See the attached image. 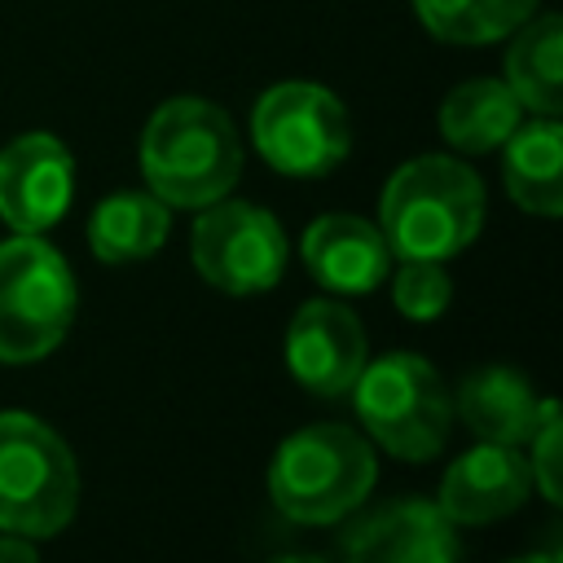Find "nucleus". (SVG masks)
<instances>
[{"instance_id":"nucleus-1","label":"nucleus","mask_w":563,"mask_h":563,"mask_svg":"<svg viewBox=\"0 0 563 563\" xmlns=\"http://www.w3.org/2000/svg\"><path fill=\"white\" fill-rule=\"evenodd\" d=\"M484 224V185L479 176L449 158L422 154L400 163L378 198V233L400 260H449L475 242Z\"/></svg>"},{"instance_id":"nucleus-2","label":"nucleus","mask_w":563,"mask_h":563,"mask_svg":"<svg viewBox=\"0 0 563 563\" xmlns=\"http://www.w3.org/2000/svg\"><path fill=\"white\" fill-rule=\"evenodd\" d=\"M141 172L167 207H207L242 176V141L233 119L202 97L163 101L141 132Z\"/></svg>"},{"instance_id":"nucleus-3","label":"nucleus","mask_w":563,"mask_h":563,"mask_svg":"<svg viewBox=\"0 0 563 563\" xmlns=\"http://www.w3.org/2000/svg\"><path fill=\"white\" fill-rule=\"evenodd\" d=\"M374 488V449L352 427H308L282 440L268 497L295 523H334Z\"/></svg>"},{"instance_id":"nucleus-4","label":"nucleus","mask_w":563,"mask_h":563,"mask_svg":"<svg viewBox=\"0 0 563 563\" xmlns=\"http://www.w3.org/2000/svg\"><path fill=\"white\" fill-rule=\"evenodd\" d=\"M75 501L79 471L66 440L31 413H0V528L53 537L75 519Z\"/></svg>"},{"instance_id":"nucleus-5","label":"nucleus","mask_w":563,"mask_h":563,"mask_svg":"<svg viewBox=\"0 0 563 563\" xmlns=\"http://www.w3.org/2000/svg\"><path fill=\"white\" fill-rule=\"evenodd\" d=\"M365 431L405 462H427L444 449L453 427V396L435 365L409 352H387L352 383Z\"/></svg>"},{"instance_id":"nucleus-6","label":"nucleus","mask_w":563,"mask_h":563,"mask_svg":"<svg viewBox=\"0 0 563 563\" xmlns=\"http://www.w3.org/2000/svg\"><path fill=\"white\" fill-rule=\"evenodd\" d=\"M75 317V277L66 260L40 238L18 233L0 242V361L26 365L48 356Z\"/></svg>"},{"instance_id":"nucleus-7","label":"nucleus","mask_w":563,"mask_h":563,"mask_svg":"<svg viewBox=\"0 0 563 563\" xmlns=\"http://www.w3.org/2000/svg\"><path fill=\"white\" fill-rule=\"evenodd\" d=\"M255 150L286 176H325L352 150V123L343 101L308 79L273 84L251 114Z\"/></svg>"},{"instance_id":"nucleus-8","label":"nucleus","mask_w":563,"mask_h":563,"mask_svg":"<svg viewBox=\"0 0 563 563\" xmlns=\"http://www.w3.org/2000/svg\"><path fill=\"white\" fill-rule=\"evenodd\" d=\"M194 268L224 295H260L286 268V233L264 207L216 198L194 224Z\"/></svg>"},{"instance_id":"nucleus-9","label":"nucleus","mask_w":563,"mask_h":563,"mask_svg":"<svg viewBox=\"0 0 563 563\" xmlns=\"http://www.w3.org/2000/svg\"><path fill=\"white\" fill-rule=\"evenodd\" d=\"M75 194L70 150L48 132H26L0 150V220L13 233H44Z\"/></svg>"},{"instance_id":"nucleus-10","label":"nucleus","mask_w":563,"mask_h":563,"mask_svg":"<svg viewBox=\"0 0 563 563\" xmlns=\"http://www.w3.org/2000/svg\"><path fill=\"white\" fill-rule=\"evenodd\" d=\"M286 365L312 396H347L365 369V330L334 299H308L286 330Z\"/></svg>"},{"instance_id":"nucleus-11","label":"nucleus","mask_w":563,"mask_h":563,"mask_svg":"<svg viewBox=\"0 0 563 563\" xmlns=\"http://www.w3.org/2000/svg\"><path fill=\"white\" fill-rule=\"evenodd\" d=\"M457 523L431 501H391L343 537V563H457Z\"/></svg>"},{"instance_id":"nucleus-12","label":"nucleus","mask_w":563,"mask_h":563,"mask_svg":"<svg viewBox=\"0 0 563 563\" xmlns=\"http://www.w3.org/2000/svg\"><path fill=\"white\" fill-rule=\"evenodd\" d=\"M528 462L515 453V444H475L462 453L440 484V510L453 523H488L523 506L528 497Z\"/></svg>"},{"instance_id":"nucleus-13","label":"nucleus","mask_w":563,"mask_h":563,"mask_svg":"<svg viewBox=\"0 0 563 563\" xmlns=\"http://www.w3.org/2000/svg\"><path fill=\"white\" fill-rule=\"evenodd\" d=\"M387 238L361 216H321L303 229V264L339 295H369L387 277Z\"/></svg>"},{"instance_id":"nucleus-14","label":"nucleus","mask_w":563,"mask_h":563,"mask_svg":"<svg viewBox=\"0 0 563 563\" xmlns=\"http://www.w3.org/2000/svg\"><path fill=\"white\" fill-rule=\"evenodd\" d=\"M457 413L488 444H523L537 427L541 400L523 374H515L506 365H484L471 378H462Z\"/></svg>"},{"instance_id":"nucleus-15","label":"nucleus","mask_w":563,"mask_h":563,"mask_svg":"<svg viewBox=\"0 0 563 563\" xmlns=\"http://www.w3.org/2000/svg\"><path fill=\"white\" fill-rule=\"evenodd\" d=\"M501 180L523 211L532 216L563 211V128L550 114H541L537 123H519L506 136Z\"/></svg>"},{"instance_id":"nucleus-16","label":"nucleus","mask_w":563,"mask_h":563,"mask_svg":"<svg viewBox=\"0 0 563 563\" xmlns=\"http://www.w3.org/2000/svg\"><path fill=\"white\" fill-rule=\"evenodd\" d=\"M523 106L506 79H466L440 106V132L462 154H488L519 128Z\"/></svg>"},{"instance_id":"nucleus-17","label":"nucleus","mask_w":563,"mask_h":563,"mask_svg":"<svg viewBox=\"0 0 563 563\" xmlns=\"http://www.w3.org/2000/svg\"><path fill=\"white\" fill-rule=\"evenodd\" d=\"M167 229H172V211L163 198L123 189L97 202L88 220V246L101 264H132V260L154 255Z\"/></svg>"},{"instance_id":"nucleus-18","label":"nucleus","mask_w":563,"mask_h":563,"mask_svg":"<svg viewBox=\"0 0 563 563\" xmlns=\"http://www.w3.org/2000/svg\"><path fill=\"white\" fill-rule=\"evenodd\" d=\"M506 84L523 110L550 119L563 110V22L554 13H537L515 26V44L506 53Z\"/></svg>"},{"instance_id":"nucleus-19","label":"nucleus","mask_w":563,"mask_h":563,"mask_svg":"<svg viewBox=\"0 0 563 563\" xmlns=\"http://www.w3.org/2000/svg\"><path fill=\"white\" fill-rule=\"evenodd\" d=\"M418 22L449 44H493L537 13V0H413Z\"/></svg>"},{"instance_id":"nucleus-20","label":"nucleus","mask_w":563,"mask_h":563,"mask_svg":"<svg viewBox=\"0 0 563 563\" xmlns=\"http://www.w3.org/2000/svg\"><path fill=\"white\" fill-rule=\"evenodd\" d=\"M449 273L435 260H405V268L391 282V299L409 321H435L449 308Z\"/></svg>"},{"instance_id":"nucleus-21","label":"nucleus","mask_w":563,"mask_h":563,"mask_svg":"<svg viewBox=\"0 0 563 563\" xmlns=\"http://www.w3.org/2000/svg\"><path fill=\"white\" fill-rule=\"evenodd\" d=\"M528 475L532 484L541 488L545 501H559V405L554 400H541V413H537V427L528 435Z\"/></svg>"},{"instance_id":"nucleus-22","label":"nucleus","mask_w":563,"mask_h":563,"mask_svg":"<svg viewBox=\"0 0 563 563\" xmlns=\"http://www.w3.org/2000/svg\"><path fill=\"white\" fill-rule=\"evenodd\" d=\"M0 563H40V554L26 537L13 532V537H0Z\"/></svg>"},{"instance_id":"nucleus-23","label":"nucleus","mask_w":563,"mask_h":563,"mask_svg":"<svg viewBox=\"0 0 563 563\" xmlns=\"http://www.w3.org/2000/svg\"><path fill=\"white\" fill-rule=\"evenodd\" d=\"M510 563H559V554H528V559H510Z\"/></svg>"},{"instance_id":"nucleus-24","label":"nucleus","mask_w":563,"mask_h":563,"mask_svg":"<svg viewBox=\"0 0 563 563\" xmlns=\"http://www.w3.org/2000/svg\"><path fill=\"white\" fill-rule=\"evenodd\" d=\"M277 563H321V559H312V554H290V559H277Z\"/></svg>"}]
</instances>
